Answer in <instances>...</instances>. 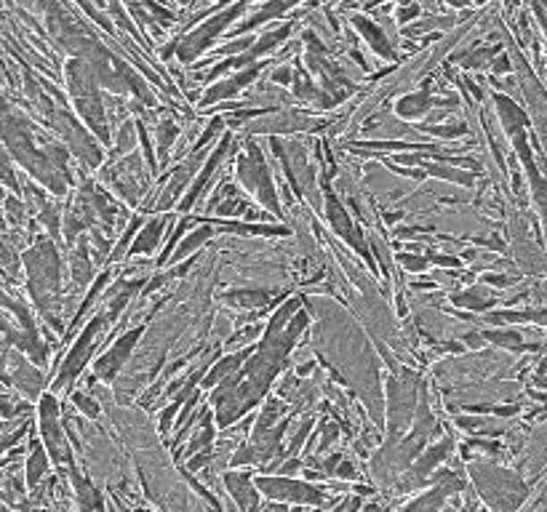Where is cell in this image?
Masks as SVG:
<instances>
[{"label":"cell","instance_id":"7c38bea8","mask_svg":"<svg viewBox=\"0 0 547 512\" xmlns=\"http://www.w3.org/2000/svg\"><path fill=\"white\" fill-rule=\"evenodd\" d=\"M75 403H78V408H83L88 416H99V408H97V403H94L91 398H86V395H75Z\"/></svg>","mask_w":547,"mask_h":512},{"label":"cell","instance_id":"3957f363","mask_svg":"<svg viewBox=\"0 0 547 512\" xmlns=\"http://www.w3.org/2000/svg\"><path fill=\"white\" fill-rule=\"evenodd\" d=\"M145 334V326H137L134 332H129L126 337H121V340L115 341L99 360H97V374L102 376V379H115V374L121 371V365L126 363V357L131 355V349H134V344H137V340Z\"/></svg>","mask_w":547,"mask_h":512},{"label":"cell","instance_id":"7a4b0ae2","mask_svg":"<svg viewBox=\"0 0 547 512\" xmlns=\"http://www.w3.org/2000/svg\"><path fill=\"white\" fill-rule=\"evenodd\" d=\"M113 318H110V313H99L94 321H91V326L83 332V337L78 340V344L70 349V355H67V360H64V368H62V374H59V382H64V379H72L80 368H83V363L88 360V355H91V349H94V340H97V334L110 323Z\"/></svg>","mask_w":547,"mask_h":512},{"label":"cell","instance_id":"9c48e42d","mask_svg":"<svg viewBox=\"0 0 547 512\" xmlns=\"http://www.w3.org/2000/svg\"><path fill=\"white\" fill-rule=\"evenodd\" d=\"M211 235H214V230H211V224H206V227H200L198 232H192V235H189V238L184 240L182 246L177 248V254H174V256H172L169 262H174V259H184L187 254H192V251H195V248H198V246H200L203 240H208Z\"/></svg>","mask_w":547,"mask_h":512},{"label":"cell","instance_id":"6da1fadb","mask_svg":"<svg viewBox=\"0 0 547 512\" xmlns=\"http://www.w3.org/2000/svg\"><path fill=\"white\" fill-rule=\"evenodd\" d=\"M238 171H240L243 184H246L248 189H254V192L262 197V203L278 214V200H275L273 179H270V173H267V169H265L262 155H259V150H257V147H251V150H248V158H240V161H238Z\"/></svg>","mask_w":547,"mask_h":512},{"label":"cell","instance_id":"52a82bcc","mask_svg":"<svg viewBox=\"0 0 547 512\" xmlns=\"http://www.w3.org/2000/svg\"><path fill=\"white\" fill-rule=\"evenodd\" d=\"M227 486H230L232 497L240 502L243 510L257 512V494L251 489V478L248 475H227Z\"/></svg>","mask_w":547,"mask_h":512},{"label":"cell","instance_id":"277c9868","mask_svg":"<svg viewBox=\"0 0 547 512\" xmlns=\"http://www.w3.org/2000/svg\"><path fill=\"white\" fill-rule=\"evenodd\" d=\"M259 489H265L270 497L275 499H297V502H321V491L313 489V486H305V483H294V481H270V478H262L259 481Z\"/></svg>","mask_w":547,"mask_h":512},{"label":"cell","instance_id":"30bf717a","mask_svg":"<svg viewBox=\"0 0 547 512\" xmlns=\"http://www.w3.org/2000/svg\"><path fill=\"white\" fill-rule=\"evenodd\" d=\"M227 299L238 302L243 307H259V305L270 302V291H232V294H227Z\"/></svg>","mask_w":547,"mask_h":512},{"label":"cell","instance_id":"5b68a950","mask_svg":"<svg viewBox=\"0 0 547 512\" xmlns=\"http://www.w3.org/2000/svg\"><path fill=\"white\" fill-rule=\"evenodd\" d=\"M227 145H230V137H224V142H222V145H219V147L214 150V155H211V161H208V164H206V166L200 169V176H198V181L192 184V189H189V195H187V197H184L182 203H180V208H182V211H187V208H189V206H192V203L198 200V195H200V192H203V187L208 184V179H211V173H214V169L219 166V161H222V155H224V150H227Z\"/></svg>","mask_w":547,"mask_h":512},{"label":"cell","instance_id":"ba28073f","mask_svg":"<svg viewBox=\"0 0 547 512\" xmlns=\"http://www.w3.org/2000/svg\"><path fill=\"white\" fill-rule=\"evenodd\" d=\"M161 232H164V222H150V224L142 230V235H137V243L131 246V251H129V254H131V256H134V254H142V251H145V254H150V251L158 246Z\"/></svg>","mask_w":547,"mask_h":512},{"label":"cell","instance_id":"5bb4252c","mask_svg":"<svg viewBox=\"0 0 547 512\" xmlns=\"http://www.w3.org/2000/svg\"><path fill=\"white\" fill-rule=\"evenodd\" d=\"M297 512H299V510H297Z\"/></svg>","mask_w":547,"mask_h":512},{"label":"cell","instance_id":"4fadbf2b","mask_svg":"<svg viewBox=\"0 0 547 512\" xmlns=\"http://www.w3.org/2000/svg\"><path fill=\"white\" fill-rule=\"evenodd\" d=\"M398 259H400V264H406L408 270H425V267H427L425 259H414V256H408V254H400Z\"/></svg>","mask_w":547,"mask_h":512},{"label":"cell","instance_id":"8fae6325","mask_svg":"<svg viewBox=\"0 0 547 512\" xmlns=\"http://www.w3.org/2000/svg\"><path fill=\"white\" fill-rule=\"evenodd\" d=\"M43 470H46V457H43V451H40V446H38V451L32 454V462H29V486L38 483V478L43 475Z\"/></svg>","mask_w":547,"mask_h":512},{"label":"cell","instance_id":"8992f818","mask_svg":"<svg viewBox=\"0 0 547 512\" xmlns=\"http://www.w3.org/2000/svg\"><path fill=\"white\" fill-rule=\"evenodd\" d=\"M246 357H251V349H243V352H235V355H230V357H222V360L211 368V374H206V379H200V384H203L206 390H208V387H216L227 374L238 371Z\"/></svg>","mask_w":547,"mask_h":512}]
</instances>
